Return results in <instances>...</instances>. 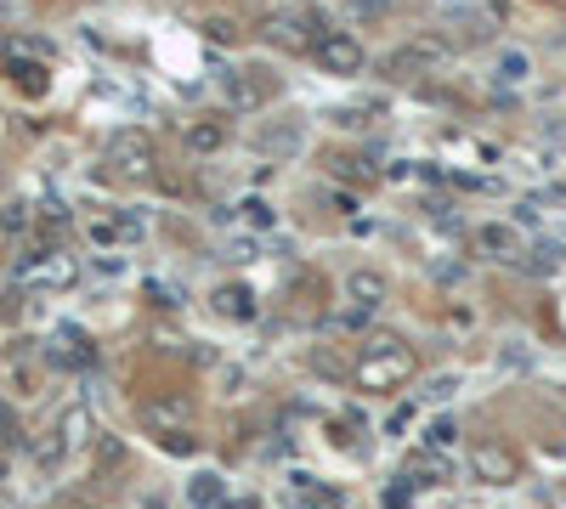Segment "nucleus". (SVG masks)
<instances>
[{"mask_svg": "<svg viewBox=\"0 0 566 509\" xmlns=\"http://www.w3.org/2000/svg\"><path fill=\"white\" fill-rule=\"evenodd\" d=\"M408 373H414V351H403L396 339H369V357L357 362V385L385 391V385H403Z\"/></svg>", "mask_w": 566, "mask_h": 509, "instance_id": "obj_1", "label": "nucleus"}, {"mask_svg": "<svg viewBox=\"0 0 566 509\" xmlns=\"http://www.w3.org/2000/svg\"><path fill=\"white\" fill-rule=\"evenodd\" d=\"M108 164L119 170V176L142 182V176H153V142H148L142 130H119L114 142H108Z\"/></svg>", "mask_w": 566, "mask_h": 509, "instance_id": "obj_2", "label": "nucleus"}, {"mask_svg": "<svg viewBox=\"0 0 566 509\" xmlns=\"http://www.w3.org/2000/svg\"><path fill=\"white\" fill-rule=\"evenodd\" d=\"M317 51V62H323V74H335V80H351V74H362V46L351 41V34H323V41L312 46Z\"/></svg>", "mask_w": 566, "mask_h": 509, "instance_id": "obj_3", "label": "nucleus"}, {"mask_svg": "<svg viewBox=\"0 0 566 509\" xmlns=\"http://www.w3.org/2000/svg\"><path fill=\"white\" fill-rule=\"evenodd\" d=\"M18 278L23 284H46V289H62V284H74V261L69 255H23L18 261Z\"/></svg>", "mask_w": 566, "mask_h": 509, "instance_id": "obj_4", "label": "nucleus"}, {"mask_svg": "<svg viewBox=\"0 0 566 509\" xmlns=\"http://www.w3.org/2000/svg\"><path fill=\"white\" fill-rule=\"evenodd\" d=\"M476 250L493 255V261H521L527 255V238L510 221H487V227H476Z\"/></svg>", "mask_w": 566, "mask_h": 509, "instance_id": "obj_5", "label": "nucleus"}, {"mask_svg": "<svg viewBox=\"0 0 566 509\" xmlns=\"http://www.w3.org/2000/svg\"><path fill=\"white\" fill-rule=\"evenodd\" d=\"M471 464H476L482 482H493V487L516 475V453H510V448H498V441H476V448H471Z\"/></svg>", "mask_w": 566, "mask_h": 509, "instance_id": "obj_6", "label": "nucleus"}, {"mask_svg": "<svg viewBox=\"0 0 566 509\" xmlns=\"http://www.w3.org/2000/svg\"><path fill=\"white\" fill-rule=\"evenodd\" d=\"M193 419V407L182 402V396H159V402H142V425H153V430H182Z\"/></svg>", "mask_w": 566, "mask_h": 509, "instance_id": "obj_7", "label": "nucleus"}, {"mask_svg": "<svg viewBox=\"0 0 566 509\" xmlns=\"http://www.w3.org/2000/svg\"><path fill=\"white\" fill-rule=\"evenodd\" d=\"M266 41H273V46H289V51L317 46L312 34H307V18H301V12H289V18H266Z\"/></svg>", "mask_w": 566, "mask_h": 509, "instance_id": "obj_8", "label": "nucleus"}, {"mask_svg": "<svg viewBox=\"0 0 566 509\" xmlns=\"http://www.w3.org/2000/svg\"><path fill=\"white\" fill-rule=\"evenodd\" d=\"M493 74L505 80V85H527V80H532V51L505 46V51H498V62H493Z\"/></svg>", "mask_w": 566, "mask_h": 509, "instance_id": "obj_9", "label": "nucleus"}, {"mask_svg": "<svg viewBox=\"0 0 566 509\" xmlns=\"http://www.w3.org/2000/svg\"><path fill=\"white\" fill-rule=\"evenodd\" d=\"M216 312H221V317L250 323V317H255V294H250V289H239V284H227V289H216Z\"/></svg>", "mask_w": 566, "mask_h": 509, "instance_id": "obj_10", "label": "nucleus"}, {"mask_svg": "<svg viewBox=\"0 0 566 509\" xmlns=\"http://www.w3.org/2000/svg\"><path fill=\"white\" fill-rule=\"evenodd\" d=\"M346 289H351L357 305H380V300H385V278H380V271H351Z\"/></svg>", "mask_w": 566, "mask_h": 509, "instance_id": "obj_11", "label": "nucleus"}, {"mask_svg": "<svg viewBox=\"0 0 566 509\" xmlns=\"http://www.w3.org/2000/svg\"><path fill=\"white\" fill-rule=\"evenodd\" d=\"M187 148H193V153H216V148H221V125H198V130H187Z\"/></svg>", "mask_w": 566, "mask_h": 509, "instance_id": "obj_12", "label": "nucleus"}, {"mask_svg": "<svg viewBox=\"0 0 566 509\" xmlns=\"http://www.w3.org/2000/svg\"><path fill=\"white\" fill-rule=\"evenodd\" d=\"M28 227V204H7V216H0V232H23Z\"/></svg>", "mask_w": 566, "mask_h": 509, "instance_id": "obj_13", "label": "nucleus"}, {"mask_svg": "<svg viewBox=\"0 0 566 509\" xmlns=\"http://www.w3.org/2000/svg\"><path fill=\"white\" fill-rule=\"evenodd\" d=\"M391 0H351V18H385Z\"/></svg>", "mask_w": 566, "mask_h": 509, "instance_id": "obj_14", "label": "nucleus"}, {"mask_svg": "<svg viewBox=\"0 0 566 509\" xmlns=\"http://www.w3.org/2000/svg\"><path fill=\"white\" fill-rule=\"evenodd\" d=\"M244 216H250V227H273V204L250 198V204H244Z\"/></svg>", "mask_w": 566, "mask_h": 509, "instance_id": "obj_15", "label": "nucleus"}, {"mask_svg": "<svg viewBox=\"0 0 566 509\" xmlns=\"http://www.w3.org/2000/svg\"><path fill=\"white\" fill-rule=\"evenodd\" d=\"M216 493H221V487H216V475H198V487H193V498H198V504H216Z\"/></svg>", "mask_w": 566, "mask_h": 509, "instance_id": "obj_16", "label": "nucleus"}]
</instances>
